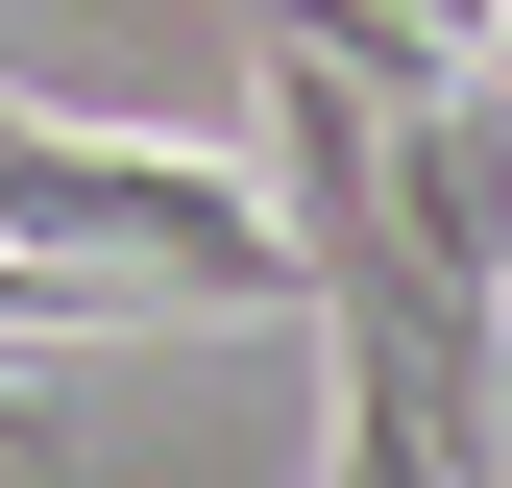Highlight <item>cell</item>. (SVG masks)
Listing matches in <instances>:
<instances>
[{"label":"cell","mask_w":512,"mask_h":488,"mask_svg":"<svg viewBox=\"0 0 512 488\" xmlns=\"http://www.w3.org/2000/svg\"><path fill=\"white\" fill-rule=\"evenodd\" d=\"M488 318H512V293H488Z\"/></svg>","instance_id":"obj_2"},{"label":"cell","mask_w":512,"mask_h":488,"mask_svg":"<svg viewBox=\"0 0 512 488\" xmlns=\"http://www.w3.org/2000/svg\"><path fill=\"white\" fill-rule=\"evenodd\" d=\"M220 25H269V49H342L366 98H439V74H488V0H220Z\"/></svg>","instance_id":"obj_1"}]
</instances>
